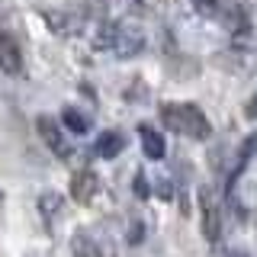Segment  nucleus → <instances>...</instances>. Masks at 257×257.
I'll use <instances>...</instances> for the list:
<instances>
[{
  "instance_id": "1",
  "label": "nucleus",
  "mask_w": 257,
  "mask_h": 257,
  "mask_svg": "<svg viewBox=\"0 0 257 257\" xmlns=\"http://www.w3.org/2000/svg\"><path fill=\"white\" fill-rule=\"evenodd\" d=\"M161 116V125L171 128L177 135H187V139H209L212 135V125H209V119L203 116V109L193 106V103H164V106L158 109Z\"/></svg>"
},
{
  "instance_id": "15",
  "label": "nucleus",
  "mask_w": 257,
  "mask_h": 257,
  "mask_svg": "<svg viewBox=\"0 0 257 257\" xmlns=\"http://www.w3.org/2000/svg\"><path fill=\"white\" fill-rule=\"evenodd\" d=\"M142 238H145V225L132 222V225H128V244H142Z\"/></svg>"
},
{
  "instance_id": "16",
  "label": "nucleus",
  "mask_w": 257,
  "mask_h": 257,
  "mask_svg": "<svg viewBox=\"0 0 257 257\" xmlns=\"http://www.w3.org/2000/svg\"><path fill=\"white\" fill-rule=\"evenodd\" d=\"M158 196H164V199H171V196H174L171 180H158Z\"/></svg>"
},
{
  "instance_id": "8",
  "label": "nucleus",
  "mask_w": 257,
  "mask_h": 257,
  "mask_svg": "<svg viewBox=\"0 0 257 257\" xmlns=\"http://www.w3.org/2000/svg\"><path fill=\"white\" fill-rule=\"evenodd\" d=\"M0 68H4V74L10 77H20L23 74V55H20V45L13 42L10 36H0Z\"/></svg>"
},
{
  "instance_id": "9",
  "label": "nucleus",
  "mask_w": 257,
  "mask_h": 257,
  "mask_svg": "<svg viewBox=\"0 0 257 257\" xmlns=\"http://www.w3.org/2000/svg\"><path fill=\"white\" fill-rule=\"evenodd\" d=\"M139 139H142V151H145V158H148V161H161V158H164L167 145H164V135H161L155 125L142 122L139 125Z\"/></svg>"
},
{
  "instance_id": "13",
  "label": "nucleus",
  "mask_w": 257,
  "mask_h": 257,
  "mask_svg": "<svg viewBox=\"0 0 257 257\" xmlns=\"http://www.w3.org/2000/svg\"><path fill=\"white\" fill-rule=\"evenodd\" d=\"M61 122H64V125H68V128H71V132H77V135H84V132H87V128H90V119H87V116H84V112H77V109H71V106H68V109H64V112H61Z\"/></svg>"
},
{
  "instance_id": "17",
  "label": "nucleus",
  "mask_w": 257,
  "mask_h": 257,
  "mask_svg": "<svg viewBox=\"0 0 257 257\" xmlns=\"http://www.w3.org/2000/svg\"><path fill=\"white\" fill-rule=\"evenodd\" d=\"M247 116H251V119H257V93L251 96V103H247Z\"/></svg>"
},
{
  "instance_id": "12",
  "label": "nucleus",
  "mask_w": 257,
  "mask_h": 257,
  "mask_svg": "<svg viewBox=\"0 0 257 257\" xmlns=\"http://www.w3.org/2000/svg\"><path fill=\"white\" fill-rule=\"evenodd\" d=\"M71 254H74V257H100V251H96V244H93V238L84 235V231H77L74 241H71Z\"/></svg>"
},
{
  "instance_id": "11",
  "label": "nucleus",
  "mask_w": 257,
  "mask_h": 257,
  "mask_svg": "<svg viewBox=\"0 0 257 257\" xmlns=\"http://www.w3.org/2000/svg\"><path fill=\"white\" fill-rule=\"evenodd\" d=\"M61 209H64V199L58 193H42V196H39V212H42L45 225H55V219L61 215Z\"/></svg>"
},
{
  "instance_id": "4",
  "label": "nucleus",
  "mask_w": 257,
  "mask_h": 257,
  "mask_svg": "<svg viewBox=\"0 0 257 257\" xmlns=\"http://www.w3.org/2000/svg\"><path fill=\"white\" fill-rule=\"evenodd\" d=\"M36 128H39V135H42V142L52 148V155H58L61 161H68L71 155H74V148H71V142L64 139V132H61V125H58V119H52V116H39L36 119Z\"/></svg>"
},
{
  "instance_id": "14",
  "label": "nucleus",
  "mask_w": 257,
  "mask_h": 257,
  "mask_svg": "<svg viewBox=\"0 0 257 257\" xmlns=\"http://www.w3.org/2000/svg\"><path fill=\"white\" fill-rule=\"evenodd\" d=\"M132 190H135V196H139V199H148V177H145L142 171L139 174H135V180H132Z\"/></svg>"
},
{
  "instance_id": "18",
  "label": "nucleus",
  "mask_w": 257,
  "mask_h": 257,
  "mask_svg": "<svg viewBox=\"0 0 257 257\" xmlns=\"http://www.w3.org/2000/svg\"><path fill=\"white\" fill-rule=\"evenodd\" d=\"M139 4H142V0H139Z\"/></svg>"
},
{
  "instance_id": "6",
  "label": "nucleus",
  "mask_w": 257,
  "mask_h": 257,
  "mask_svg": "<svg viewBox=\"0 0 257 257\" xmlns=\"http://www.w3.org/2000/svg\"><path fill=\"white\" fill-rule=\"evenodd\" d=\"M257 158V132H251L244 142H241V148H238V161H235V167H231V177H228V199H235V183L241 180V174L247 171V164Z\"/></svg>"
},
{
  "instance_id": "7",
  "label": "nucleus",
  "mask_w": 257,
  "mask_h": 257,
  "mask_svg": "<svg viewBox=\"0 0 257 257\" xmlns=\"http://www.w3.org/2000/svg\"><path fill=\"white\" fill-rule=\"evenodd\" d=\"M96 190H100V177H96L90 167H84V171H77L71 177V196H74L77 203H90L96 196Z\"/></svg>"
},
{
  "instance_id": "10",
  "label": "nucleus",
  "mask_w": 257,
  "mask_h": 257,
  "mask_svg": "<svg viewBox=\"0 0 257 257\" xmlns=\"http://www.w3.org/2000/svg\"><path fill=\"white\" fill-rule=\"evenodd\" d=\"M125 151V135L122 132H103L96 139V155L100 158H119Z\"/></svg>"
},
{
  "instance_id": "2",
  "label": "nucleus",
  "mask_w": 257,
  "mask_h": 257,
  "mask_svg": "<svg viewBox=\"0 0 257 257\" xmlns=\"http://www.w3.org/2000/svg\"><path fill=\"white\" fill-rule=\"evenodd\" d=\"M100 48H112L119 58H132L145 48V32L132 23H119V26H106L100 39Z\"/></svg>"
},
{
  "instance_id": "3",
  "label": "nucleus",
  "mask_w": 257,
  "mask_h": 257,
  "mask_svg": "<svg viewBox=\"0 0 257 257\" xmlns=\"http://www.w3.org/2000/svg\"><path fill=\"white\" fill-rule=\"evenodd\" d=\"M199 13L219 20L228 32H244L247 29V13L238 0H196Z\"/></svg>"
},
{
  "instance_id": "5",
  "label": "nucleus",
  "mask_w": 257,
  "mask_h": 257,
  "mask_svg": "<svg viewBox=\"0 0 257 257\" xmlns=\"http://www.w3.org/2000/svg\"><path fill=\"white\" fill-rule=\"evenodd\" d=\"M199 209H203V235H206V241H219L222 238V215H219V206H215L212 193L206 187L199 190Z\"/></svg>"
}]
</instances>
